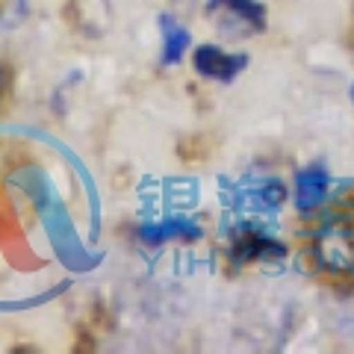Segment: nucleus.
Segmentation results:
<instances>
[{"label": "nucleus", "mask_w": 354, "mask_h": 354, "mask_svg": "<svg viewBox=\"0 0 354 354\" xmlns=\"http://www.w3.org/2000/svg\"><path fill=\"white\" fill-rule=\"evenodd\" d=\"M248 53H230L218 44H198L192 50V68L209 83H234L248 68Z\"/></svg>", "instance_id": "obj_4"}, {"label": "nucleus", "mask_w": 354, "mask_h": 354, "mask_svg": "<svg viewBox=\"0 0 354 354\" xmlns=\"http://www.w3.org/2000/svg\"><path fill=\"white\" fill-rule=\"evenodd\" d=\"M0 80H3V71H0ZM0 88H3V83H0Z\"/></svg>", "instance_id": "obj_8"}, {"label": "nucleus", "mask_w": 354, "mask_h": 354, "mask_svg": "<svg viewBox=\"0 0 354 354\" xmlns=\"http://www.w3.org/2000/svg\"><path fill=\"white\" fill-rule=\"evenodd\" d=\"M316 269L330 278H354V225L351 221H328L316 227L310 242Z\"/></svg>", "instance_id": "obj_2"}, {"label": "nucleus", "mask_w": 354, "mask_h": 354, "mask_svg": "<svg viewBox=\"0 0 354 354\" xmlns=\"http://www.w3.org/2000/svg\"><path fill=\"white\" fill-rule=\"evenodd\" d=\"M157 27H160V36H162V50H160V65L162 68H171V65H180V59L186 57L192 44L189 36V27L183 24L177 15L171 12H162L157 18Z\"/></svg>", "instance_id": "obj_6"}, {"label": "nucleus", "mask_w": 354, "mask_h": 354, "mask_svg": "<svg viewBox=\"0 0 354 354\" xmlns=\"http://www.w3.org/2000/svg\"><path fill=\"white\" fill-rule=\"evenodd\" d=\"M351 101H354V86H351Z\"/></svg>", "instance_id": "obj_9"}, {"label": "nucleus", "mask_w": 354, "mask_h": 354, "mask_svg": "<svg viewBox=\"0 0 354 354\" xmlns=\"http://www.w3.org/2000/svg\"><path fill=\"white\" fill-rule=\"evenodd\" d=\"M204 15L218 36L230 41L254 39L269 27V12L260 0H207Z\"/></svg>", "instance_id": "obj_1"}, {"label": "nucleus", "mask_w": 354, "mask_h": 354, "mask_svg": "<svg viewBox=\"0 0 354 354\" xmlns=\"http://www.w3.org/2000/svg\"><path fill=\"white\" fill-rule=\"evenodd\" d=\"M330 198V174L322 162H310L304 169L295 171V209L298 213H316L319 207H325Z\"/></svg>", "instance_id": "obj_5"}, {"label": "nucleus", "mask_w": 354, "mask_h": 354, "mask_svg": "<svg viewBox=\"0 0 354 354\" xmlns=\"http://www.w3.org/2000/svg\"><path fill=\"white\" fill-rule=\"evenodd\" d=\"M201 236H204L201 225H195V221H189V218L148 221V225L139 227V239L145 242L148 248H160V245H165V242H171V239H186V242H192V239H201Z\"/></svg>", "instance_id": "obj_7"}, {"label": "nucleus", "mask_w": 354, "mask_h": 354, "mask_svg": "<svg viewBox=\"0 0 354 354\" xmlns=\"http://www.w3.org/2000/svg\"><path fill=\"white\" fill-rule=\"evenodd\" d=\"M227 254L236 266H248V263H257V260H278L286 254V245L278 242L274 236H269L263 227L257 225H239L234 234H230L227 242Z\"/></svg>", "instance_id": "obj_3"}]
</instances>
